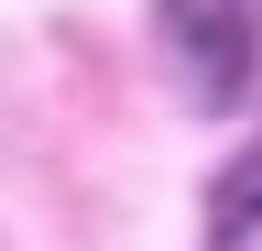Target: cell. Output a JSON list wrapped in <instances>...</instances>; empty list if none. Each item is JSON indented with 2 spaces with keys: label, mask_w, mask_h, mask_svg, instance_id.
<instances>
[{
  "label": "cell",
  "mask_w": 262,
  "mask_h": 251,
  "mask_svg": "<svg viewBox=\"0 0 262 251\" xmlns=\"http://www.w3.org/2000/svg\"><path fill=\"white\" fill-rule=\"evenodd\" d=\"M153 44L208 109H229L262 77V0H153Z\"/></svg>",
  "instance_id": "obj_1"
},
{
  "label": "cell",
  "mask_w": 262,
  "mask_h": 251,
  "mask_svg": "<svg viewBox=\"0 0 262 251\" xmlns=\"http://www.w3.org/2000/svg\"><path fill=\"white\" fill-rule=\"evenodd\" d=\"M208 251H262V142H241L208 186Z\"/></svg>",
  "instance_id": "obj_2"
}]
</instances>
